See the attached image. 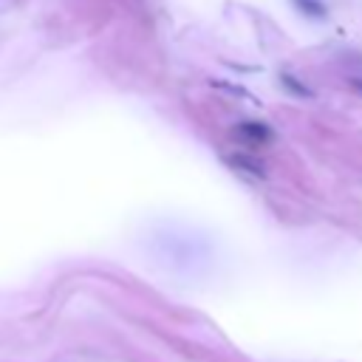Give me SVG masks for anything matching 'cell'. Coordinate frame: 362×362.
Listing matches in <instances>:
<instances>
[{
    "label": "cell",
    "mask_w": 362,
    "mask_h": 362,
    "mask_svg": "<svg viewBox=\"0 0 362 362\" xmlns=\"http://www.w3.org/2000/svg\"><path fill=\"white\" fill-rule=\"evenodd\" d=\"M238 136L243 139V141H249V144H269L272 141V130L263 124V122H243L240 127H238Z\"/></svg>",
    "instance_id": "obj_1"
},
{
    "label": "cell",
    "mask_w": 362,
    "mask_h": 362,
    "mask_svg": "<svg viewBox=\"0 0 362 362\" xmlns=\"http://www.w3.org/2000/svg\"><path fill=\"white\" fill-rule=\"evenodd\" d=\"M294 3H297L300 8H314V14H317V17H322V11H325V8H322V3H317V0H294Z\"/></svg>",
    "instance_id": "obj_2"
},
{
    "label": "cell",
    "mask_w": 362,
    "mask_h": 362,
    "mask_svg": "<svg viewBox=\"0 0 362 362\" xmlns=\"http://www.w3.org/2000/svg\"><path fill=\"white\" fill-rule=\"evenodd\" d=\"M351 85H354L356 90H362V79H351Z\"/></svg>",
    "instance_id": "obj_3"
}]
</instances>
